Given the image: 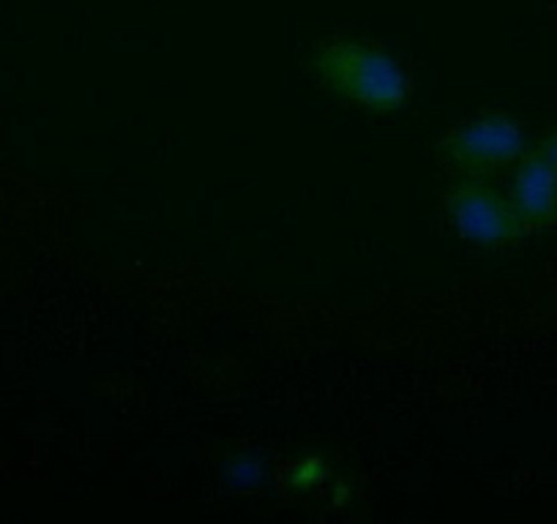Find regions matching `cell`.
<instances>
[{"instance_id": "1", "label": "cell", "mask_w": 557, "mask_h": 524, "mask_svg": "<svg viewBox=\"0 0 557 524\" xmlns=\"http://www.w3.org/2000/svg\"><path fill=\"white\" fill-rule=\"evenodd\" d=\"M312 72L329 93L388 115L405 107L410 79L388 50L358 39L320 41L312 52Z\"/></svg>"}, {"instance_id": "2", "label": "cell", "mask_w": 557, "mask_h": 524, "mask_svg": "<svg viewBox=\"0 0 557 524\" xmlns=\"http://www.w3.org/2000/svg\"><path fill=\"white\" fill-rule=\"evenodd\" d=\"M528 132L506 110H484L448 128L437 142V157L459 175H490L513 167L528 153Z\"/></svg>"}, {"instance_id": "3", "label": "cell", "mask_w": 557, "mask_h": 524, "mask_svg": "<svg viewBox=\"0 0 557 524\" xmlns=\"http://www.w3.org/2000/svg\"><path fill=\"white\" fill-rule=\"evenodd\" d=\"M446 213L468 244L484 249L511 246L528 235L508 195L481 175H459L448 186Z\"/></svg>"}, {"instance_id": "4", "label": "cell", "mask_w": 557, "mask_h": 524, "mask_svg": "<svg viewBox=\"0 0 557 524\" xmlns=\"http://www.w3.org/2000/svg\"><path fill=\"white\" fill-rule=\"evenodd\" d=\"M508 200L528 233L557 227V173L535 148L513 164Z\"/></svg>"}, {"instance_id": "5", "label": "cell", "mask_w": 557, "mask_h": 524, "mask_svg": "<svg viewBox=\"0 0 557 524\" xmlns=\"http://www.w3.org/2000/svg\"><path fill=\"white\" fill-rule=\"evenodd\" d=\"M331 478V467L323 457H293L285 459L276 470V486L282 495L298 497L320 489Z\"/></svg>"}, {"instance_id": "6", "label": "cell", "mask_w": 557, "mask_h": 524, "mask_svg": "<svg viewBox=\"0 0 557 524\" xmlns=\"http://www.w3.org/2000/svg\"><path fill=\"white\" fill-rule=\"evenodd\" d=\"M535 151H539L541 157H544L546 162H549L552 167H555V173H557V128H555V132H549V135H546L544 140H541L539 146H535Z\"/></svg>"}]
</instances>
